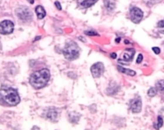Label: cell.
Masks as SVG:
<instances>
[{
	"label": "cell",
	"mask_w": 164,
	"mask_h": 130,
	"mask_svg": "<svg viewBox=\"0 0 164 130\" xmlns=\"http://www.w3.org/2000/svg\"><path fill=\"white\" fill-rule=\"evenodd\" d=\"M50 78V71L47 69H43L32 73L29 83L35 89L39 90L44 87Z\"/></svg>",
	"instance_id": "cell-1"
},
{
	"label": "cell",
	"mask_w": 164,
	"mask_h": 130,
	"mask_svg": "<svg viewBox=\"0 0 164 130\" xmlns=\"http://www.w3.org/2000/svg\"><path fill=\"white\" fill-rule=\"evenodd\" d=\"M0 98L10 106H16L20 102V97L17 91L11 87H4L0 91Z\"/></svg>",
	"instance_id": "cell-2"
},
{
	"label": "cell",
	"mask_w": 164,
	"mask_h": 130,
	"mask_svg": "<svg viewBox=\"0 0 164 130\" xmlns=\"http://www.w3.org/2000/svg\"><path fill=\"white\" fill-rule=\"evenodd\" d=\"M80 48L74 41L69 42L63 49V54L65 58L69 60L77 59L80 55Z\"/></svg>",
	"instance_id": "cell-3"
},
{
	"label": "cell",
	"mask_w": 164,
	"mask_h": 130,
	"mask_svg": "<svg viewBox=\"0 0 164 130\" xmlns=\"http://www.w3.org/2000/svg\"><path fill=\"white\" fill-rule=\"evenodd\" d=\"M14 29L13 23L10 20H4L0 23V34L6 35L13 32Z\"/></svg>",
	"instance_id": "cell-4"
},
{
	"label": "cell",
	"mask_w": 164,
	"mask_h": 130,
	"mask_svg": "<svg viewBox=\"0 0 164 130\" xmlns=\"http://www.w3.org/2000/svg\"><path fill=\"white\" fill-rule=\"evenodd\" d=\"M16 15L20 19L23 20H28L32 18V14L28 8L25 6H22L16 10Z\"/></svg>",
	"instance_id": "cell-5"
},
{
	"label": "cell",
	"mask_w": 164,
	"mask_h": 130,
	"mask_svg": "<svg viewBox=\"0 0 164 130\" xmlns=\"http://www.w3.org/2000/svg\"><path fill=\"white\" fill-rule=\"evenodd\" d=\"M143 17V12L139 8L134 7L130 10V18L134 23H139Z\"/></svg>",
	"instance_id": "cell-6"
},
{
	"label": "cell",
	"mask_w": 164,
	"mask_h": 130,
	"mask_svg": "<svg viewBox=\"0 0 164 130\" xmlns=\"http://www.w3.org/2000/svg\"><path fill=\"white\" fill-rule=\"evenodd\" d=\"M105 67L102 63L98 62L93 64L90 67L92 74L94 78H99L104 72Z\"/></svg>",
	"instance_id": "cell-7"
},
{
	"label": "cell",
	"mask_w": 164,
	"mask_h": 130,
	"mask_svg": "<svg viewBox=\"0 0 164 130\" xmlns=\"http://www.w3.org/2000/svg\"><path fill=\"white\" fill-rule=\"evenodd\" d=\"M142 108V102L140 97H137L131 100L130 102V109L134 113H140Z\"/></svg>",
	"instance_id": "cell-8"
},
{
	"label": "cell",
	"mask_w": 164,
	"mask_h": 130,
	"mask_svg": "<svg viewBox=\"0 0 164 130\" xmlns=\"http://www.w3.org/2000/svg\"><path fill=\"white\" fill-rule=\"evenodd\" d=\"M98 0H78L80 5L83 8H88L95 4Z\"/></svg>",
	"instance_id": "cell-9"
},
{
	"label": "cell",
	"mask_w": 164,
	"mask_h": 130,
	"mask_svg": "<svg viewBox=\"0 0 164 130\" xmlns=\"http://www.w3.org/2000/svg\"><path fill=\"white\" fill-rule=\"evenodd\" d=\"M35 11L37 14V17L39 19H42L43 18H44L45 16H46V11H45V9L43 8V7H42L40 5H38L36 8Z\"/></svg>",
	"instance_id": "cell-10"
},
{
	"label": "cell",
	"mask_w": 164,
	"mask_h": 130,
	"mask_svg": "<svg viewBox=\"0 0 164 130\" xmlns=\"http://www.w3.org/2000/svg\"><path fill=\"white\" fill-rule=\"evenodd\" d=\"M117 69H119V70L120 72H122L123 73H124L126 74L131 76H134L136 74V73L134 71H133V70H132L131 69H127L124 68V67H123L122 66H117Z\"/></svg>",
	"instance_id": "cell-11"
},
{
	"label": "cell",
	"mask_w": 164,
	"mask_h": 130,
	"mask_svg": "<svg viewBox=\"0 0 164 130\" xmlns=\"http://www.w3.org/2000/svg\"><path fill=\"white\" fill-rule=\"evenodd\" d=\"M135 51L134 49H130V54L129 53H125L124 54L123 56V59L125 61H131L133 58V56L134 55Z\"/></svg>",
	"instance_id": "cell-12"
},
{
	"label": "cell",
	"mask_w": 164,
	"mask_h": 130,
	"mask_svg": "<svg viewBox=\"0 0 164 130\" xmlns=\"http://www.w3.org/2000/svg\"><path fill=\"white\" fill-rule=\"evenodd\" d=\"M157 88L161 92H164V80L158 81L156 85Z\"/></svg>",
	"instance_id": "cell-13"
},
{
	"label": "cell",
	"mask_w": 164,
	"mask_h": 130,
	"mask_svg": "<svg viewBox=\"0 0 164 130\" xmlns=\"http://www.w3.org/2000/svg\"><path fill=\"white\" fill-rule=\"evenodd\" d=\"M157 27L158 31L161 33L164 34V20H161L158 22L157 24Z\"/></svg>",
	"instance_id": "cell-14"
},
{
	"label": "cell",
	"mask_w": 164,
	"mask_h": 130,
	"mask_svg": "<svg viewBox=\"0 0 164 130\" xmlns=\"http://www.w3.org/2000/svg\"><path fill=\"white\" fill-rule=\"evenodd\" d=\"M157 92V89H156L155 88H151L148 91V95L150 97H153L156 95Z\"/></svg>",
	"instance_id": "cell-15"
},
{
	"label": "cell",
	"mask_w": 164,
	"mask_h": 130,
	"mask_svg": "<svg viewBox=\"0 0 164 130\" xmlns=\"http://www.w3.org/2000/svg\"><path fill=\"white\" fill-rule=\"evenodd\" d=\"M56 116H57V113L56 112L54 111H49V112L48 113L47 116V117L52 119H55L56 117Z\"/></svg>",
	"instance_id": "cell-16"
},
{
	"label": "cell",
	"mask_w": 164,
	"mask_h": 130,
	"mask_svg": "<svg viewBox=\"0 0 164 130\" xmlns=\"http://www.w3.org/2000/svg\"><path fill=\"white\" fill-rule=\"evenodd\" d=\"M158 124H157V129H160L162 126H163V118L161 116H158Z\"/></svg>",
	"instance_id": "cell-17"
},
{
	"label": "cell",
	"mask_w": 164,
	"mask_h": 130,
	"mask_svg": "<svg viewBox=\"0 0 164 130\" xmlns=\"http://www.w3.org/2000/svg\"><path fill=\"white\" fill-rule=\"evenodd\" d=\"M143 56L141 54H140L139 55L138 57H137V63H140L142 60H143Z\"/></svg>",
	"instance_id": "cell-18"
},
{
	"label": "cell",
	"mask_w": 164,
	"mask_h": 130,
	"mask_svg": "<svg viewBox=\"0 0 164 130\" xmlns=\"http://www.w3.org/2000/svg\"><path fill=\"white\" fill-rule=\"evenodd\" d=\"M152 49L153 50L154 53L156 54H159L161 52V50L158 47H154V48H152Z\"/></svg>",
	"instance_id": "cell-19"
},
{
	"label": "cell",
	"mask_w": 164,
	"mask_h": 130,
	"mask_svg": "<svg viewBox=\"0 0 164 130\" xmlns=\"http://www.w3.org/2000/svg\"><path fill=\"white\" fill-rule=\"evenodd\" d=\"M85 34L89 35H96L97 33L96 32L94 31H86Z\"/></svg>",
	"instance_id": "cell-20"
},
{
	"label": "cell",
	"mask_w": 164,
	"mask_h": 130,
	"mask_svg": "<svg viewBox=\"0 0 164 130\" xmlns=\"http://www.w3.org/2000/svg\"><path fill=\"white\" fill-rule=\"evenodd\" d=\"M55 5L56 6L57 8L59 10H61L62 9V6H61V4L59 2V1H56L55 2Z\"/></svg>",
	"instance_id": "cell-21"
},
{
	"label": "cell",
	"mask_w": 164,
	"mask_h": 130,
	"mask_svg": "<svg viewBox=\"0 0 164 130\" xmlns=\"http://www.w3.org/2000/svg\"><path fill=\"white\" fill-rule=\"evenodd\" d=\"M113 59H115L116 58V54L115 53H112L110 56Z\"/></svg>",
	"instance_id": "cell-22"
},
{
	"label": "cell",
	"mask_w": 164,
	"mask_h": 130,
	"mask_svg": "<svg viewBox=\"0 0 164 130\" xmlns=\"http://www.w3.org/2000/svg\"><path fill=\"white\" fill-rule=\"evenodd\" d=\"M28 1L30 3H32L33 4L34 3V0H28Z\"/></svg>",
	"instance_id": "cell-23"
},
{
	"label": "cell",
	"mask_w": 164,
	"mask_h": 130,
	"mask_svg": "<svg viewBox=\"0 0 164 130\" xmlns=\"http://www.w3.org/2000/svg\"><path fill=\"white\" fill-rule=\"evenodd\" d=\"M1 42H0V48H1Z\"/></svg>",
	"instance_id": "cell-24"
}]
</instances>
